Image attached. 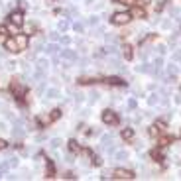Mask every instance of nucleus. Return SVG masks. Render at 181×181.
<instances>
[{
	"mask_svg": "<svg viewBox=\"0 0 181 181\" xmlns=\"http://www.w3.org/2000/svg\"><path fill=\"white\" fill-rule=\"evenodd\" d=\"M130 12H116L112 18H110V22H112L114 26H124V24H128L130 22Z\"/></svg>",
	"mask_w": 181,
	"mask_h": 181,
	"instance_id": "obj_1",
	"label": "nucleus"
},
{
	"mask_svg": "<svg viewBox=\"0 0 181 181\" xmlns=\"http://www.w3.org/2000/svg\"><path fill=\"white\" fill-rule=\"evenodd\" d=\"M10 89H12V93H14V97L16 99H22V97H26V89L22 87V85H20L18 81H12V85H10Z\"/></svg>",
	"mask_w": 181,
	"mask_h": 181,
	"instance_id": "obj_2",
	"label": "nucleus"
},
{
	"mask_svg": "<svg viewBox=\"0 0 181 181\" xmlns=\"http://www.w3.org/2000/svg\"><path fill=\"white\" fill-rule=\"evenodd\" d=\"M103 122L104 124H116V122H118V116H116L110 108H106L103 112Z\"/></svg>",
	"mask_w": 181,
	"mask_h": 181,
	"instance_id": "obj_3",
	"label": "nucleus"
},
{
	"mask_svg": "<svg viewBox=\"0 0 181 181\" xmlns=\"http://www.w3.org/2000/svg\"><path fill=\"white\" fill-rule=\"evenodd\" d=\"M10 22L16 24V26L20 28V26L24 24V14H22V10H14V12L10 14Z\"/></svg>",
	"mask_w": 181,
	"mask_h": 181,
	"instance_id": "obj_4",
	"label": "nucleus"
},
{
	"mask_svg": "<svg viewBox=\"0 0 181 181\" xmlns=\"http://www.w3.org/2000/svg\"><path fill=\"white\" fill-rule=\"evenodd\" d=\"M114 177L116 179H134V173L128 169H114Z\"/></svg>",
	"mask_w": 181,
	"mask_h": 181,
	"instance_id": "obj_5",
	"label": "nucleus"
},
{
	"mask_svg": "<svg viewBox=\"0 0 181 181\" xmlns=\"http://www.w3.org/2000/svg\"><path fill=\"white\" fill-rule=\"evenodd\" d=\"M4 49H6V51H10V53L20 51V49H18V44H16V38H8L6 41H4Z\"/></svg>",
	"mask_w": 181,
	"mask_h": 181,
	"instance_id": "obj_6",
	"label": "nucleus"
},
{
	"mask_svg": "<svg viewBox=\"0 0 181 181\" xmlns=\"http://www.w3.org/2000/svg\"><path fill=\"white\" fill-rule=\"evenodd\" d=\"M16 44H18V49L22 51V49H26L28 47V36H24V34H16Z\"/></svg>",
	"mask_w": 181,
	"mask_h": 181,
	"instance_id": "obj_7",
	"label": "nucleus"
},
{
	"mask_svg": "<svg viewBox=\"0 0 181 181\" xmlns=\"http://www.w3.org/2000/svg\"><path fill=\"white\" fill-rule=\"evenodd\" d=\"M61 57L67 61H77V53L75 49H69V47H65V49H61Z\"/></svg>",
	"mask_w": 181,
	"mask_h": 181,
	"instance_id": "obj_8",
	"label": "nucleus"
},
{
	"mask_svg": "<svg viewBox=\"0 0 181 181\" xmlns=\"http://www.w3.org/2000/svg\"><path fill=\"white\" fill-rule=\"evenodd\" d=\"M24 134H26V132H24V126H22V124H14L12 136H14V138H18V140H20V138H24Z\"/></svg>",
	"mask_w": 181,
	"mask_h": 181,
	"instance_id": "obj_9",
	"label": "nucleus"
},
{
	"mask_svg": "<svg viewBox=\"0 0 181 181\" xmlns=\"http://www.w3.org/2000/svg\"><path fill=\"white\" fill-rule=\"evenodd\" d=\"M59 95H61L59 89H55V87H51V89L45 90V97H47V99H59Z\"/></svg>",
	"mask_w": 181,
	"mask_h": 181,
	"instance_id": "obj_10",
	"label": "nucleus"
},
{
	"mask_svg": "<svg viewBox=\"0 0 181 181\" xmlns=\"http://www.w3.org/2000/svg\"><path fill=\"white\" fill-rule=\"evenodd\" d=\"M114 162H124V159H128V152H124V150H118L114 154Z\"/></svg>",
	"mask_w": 181,
	"mask_h": 181,
	"instance_id": "obj_11",
	"label": "nucleus"
},
{
	"mask_svg": "<svg viewBox=\"0 0 181 181\" xmlns=\"http://www.w3.org/2000/svg\"><path fill=\"white\" fill-rule=\"evenodd\" d=\"M158 103H162V97H159L158 93H154V95H150V99H148V104H150V106H156Z\"/></svg>",
	"mask_w": 181,
	"mask_h": 181,
	"instance_id": "obj_12",
	"label": "nucleus"
},
{
	"mask_svg": "<svg viewBox=\"0 0 181 181\" xmlns=\"http://www.w3.org/2000/svg\"><path fill=\"white\" fill-rule=\"evenodd\" d=\"M57 49H59V45H57V44H47L44 51L49 53V55H53V53H57Z\"/></svg>",
	"mask_w": 181,
	"mask_h": 181,
	"instance_id": "obj_13",
	"label": "nucleus"
},
{
	"mask_svg": "<svg viewBox=\"0 0 181 181\" xmlns=\"http://www.w3.org/2000/svg\"><path fill=\"white\" fill-rule=\"evenodd\" d=\"M136 71L138 73H150L152 71V65H150V63H142V65L136 67Z\"/></svg>",
	"mask_w": 181,
	"mask_h": 181,
	"instance_id": "obj_14",
	"label": "nucleus"
},
{
	"mask_svg": "<svg viewBox=\"0 0 181 181\" xmlns=\"http://www.w3.org/2000/svg\"><path fill=\"white\" fill-rule=\"evenodd\" d=\"M130 16H134V18H146V12H144V8H134L130 12Z\"/></svg>",
	"mask_w": 181,
	"mask_h": 181,
	"instance_id": "obj_15",
	"label": "nucleus"
},
{
	"mask_svg": "<svg viewBox=\"0 0 181 181\" xmlns=\"http://www.w3.org/2000/svg\"><path fill=\"white\" fill-rule=\"evenodd\" d=\"M120 136L124 138V140H130V138L134 136V130H132V128H124V130L120 132Z\"/></svg>",
	"mask_w": 181,
	"mask_h": 181,
	"instance_id": "obj_16",
	"label": "nucleus"
},
{
	"mask_svg": "<svg viewBox=\"0 0 181 181\" xmlns=\"http://www.w3.org/2000/svg\"><path fill=\"white\" fill-rule=\"evenodd\" d=\"M106 83H108V85H120V87L124 85V81L118 79V77H108V79H106Z\"/></svg>",
	"mask_w": 181,
	"mask_h": 181,
	"instance_id": "obj_17",
	"label": "nucleus"
},
{
	"mask_svg": "<svg viewBox=\"0 0 181 181\" xmlns=\"http://www.w3.org/2000/svg\"><path fill=\"white\" fill-rule=\"evenodd\" d=\"M122 55H124L126 59H130V57H132V47L130 45H124V47H122Z\"/></svg>",
	"mask_w": 181,
	"mask_h": 181,
	"instance_id": "obj_18",
	"label": "nucleus"
},
{
	"mask_svg": "<svg viewBox=\"0 0 181 181\" xmlns=\"http://www.w3.org/2000/svg\"><path fill=\"white\" fill-rule=\"evenodd\" d=\"M69 150H71V152H79V150H81L79 142L77 140H71V142H69Z\"/></svg>",
	"mask_w": 181,
	"mask_h": 181,
	"instance_id": "obj_19",
	"label": "nucleus"
},
{
	"mask_svg": "<svg viewBox=\"0 0 181 181\" xmlns=\"http://www.w3.org/2000/svg\"><path fill=\"white\" fill-rule=\"evenodd\" d=\"M47 65H49L47 59H38V61H36V67H38V69H44V71L47 69Z\"/></svg>",
	"mask_w": 181,
	"mask_h": 181,
	"instance_id": "obj_20",
	"label": "nucleus"
},
{
	"mask_svg": "<svg viewBox=\"0 0 181 181\" xmlns=\"http://www.w3.org/2000/svg\"><path fill=\"white\" fill-rule=\"evenodd\" d=\"M177 71H179V69H177V65H173V63H171V65H167V73H169L171 77H175V75H177Z\"/></svg>",
	"mask_w": 181,
	"mask_h": 181,
	"instance_id": "obj_21",
	"label": "nucleus"
},
{
	"mask_svg": "<svg viewBox=\"0 0 181 181\" xmlns=\"http://www.w3.org/2000/svg\"><path fill=\"white\" fill-rule=\"evenodd\" d=\"M49 146L53 148V150H57V148L61 146V138H53V140L49 142Z\"/></svg>",
	"mask_w": 181,
	"mask_h": 181,
	"instance_id": "obj_22",
	"label": "nucleus"
},
{
	"mask_svg": "<svg viewBox=\"0 0 181 181\" xmlns=\"http://www.w3.org/2000/svg\"><path fill=\"white\" fill-rule=\"evenodd\" d=\"M73 30H75V32H79V34H83V32H85V24H81V22H75V24H73Z\"/></svg>",
	"mask_w": 181,
	"mask_h": 181,
	"instance_id": "obj_23",
	"label": "nucleus"
},
{
	"mask_svg": "<svg viewBox=\"0 0 181 181\" xmlns=\"http://www.w3.org/2000/svg\"><path fill=\"white\" fill-rule=\"evenodd\" d=\"M61 116V110L59 108H55V110H51V114H49V120H57Z\"/></svg>",
	"mask_w": 181,
	"mask_h": 181,
	"instance_id": "obj_24",
	"label": "nucleus"
},
{
	"mask_svg": "<svg viewBox=\"0 0 181 181\" xmlns=\"http://www.w3.org/2000/svg\"><path fill=\"white\" fill-rule=\"evenodd\" d=\"M100 142H103V146H108V144H112V136L104 134V136H103V140H100Z\"/></svg>",
	"mask_w": 181,
	"mask_h": 181,
	"instance_id": "obj_25",
	"label": "nucleus"
},
{
	"mask_svg": "<svg viewBox=\"0 0 181 181\" xmlns=\"http://www.w3.org/2000/svg\"><path fill=\"white\" fill-rule=\"evenodd\" d=\"M99 20H100L99 16H90V18H89V26H97V24H99Z\"/></svg>",
	"mask_w": 181,
	"mask_h": 181,
	"instance_id": "obj_26",
	"label": "nucleus"
},
{
	"mask_svg": "<svg viewBox=\"0 0 181 181\" xmlns=\"http://www.w3.org/2000/svg\"><path fill=\"white\" fill-rule=\"evenodd\" d=\"M67 30H69V22H65V20L59 22V32H67Z\"/></svg>",
	"mask_w": 181,
	"mask_h": 181,
	"instance_id": "obj_27",
	"label": "nucleus"
},
{
	"mask_svg": "<svg viewBox=\"0 0 181 181\" xmlns=\"http://www.w3.org/2000/svg\"><path fill=\"white\" fill-rule=\"evenodd\" d=\"M163 156H166V154H163V150H154V158H159V159H162Z\"/></svg>",
	"mask_w": 181,
	"mask_h": 181,
	"instance_id": "obj_28",
	"label": "nucleus"
},
{
	"mask_svg": "<svg viewBox=\"0 0 181 181\" xmlns=\"http://www.w3.org/2000/svg\"><path fill=\"white\" fill-rule=\"evenodd\" d=\"M104 51H106V53H112V55H114V53L118 51V49H116L114 45H108V47H104Z\"/></svg>",
	"mask_w": 181,
	"mask_h": 181,
	"instance_id": "obj_29",
	"label": "nucleus"
},
{
	"mask_svg": "<svg viewBox=\"0 0 181 181\" xmlns=\"http://www.w3.org/2000/svg\"><path fill=\"white\" fill-rule=\"evenodd\" d=\"M136 104H138V103H136V99H130V100H128V108L134 110V108H136Z\"/></svg>",
	"mask_w": 181,
	"mask_h": 181,
	"instance_id": "obj_30",
	"label": "nucleus"
},
{
	"mask_svg": "<svg viewBox=\"0 0 181 181\" xmlns=\"http://www.w3.org/2000/svg\"><path fill=\"white\" fill-rule=\"evenodd\" d=\"M10 167H16V166H18V158H10Z\"/></svg>",
	"mask_w": 181,
	"mask_h": 181,
	"instance_id": "obj_31",
	"label": "nucleus"
},
{
	"mask_svg": "<svg viewBox=\"0 0 181 181\" xmlns=\"http://www.w3.org/2000/svg\"><path fill=\"white\" fill-rule=\"evenodd\" d=\"M162 28H163V30L171 28V22H169V20H163V22H162Z\"/></svg>",
	"mask_w": 181,
	"mask_h": 181,
	"instance_id": "obj_32",
	"label": "nucleus"
},
{
	"mask_svg": "<svg viewBox=\"0 0 181 181\" xmlns=\"http://www.w3.org/2000/svg\"><path fill=\"white\" fill-rule=\"evenodd\" d=\"M156 51L159 53V55H163V53H166V45H158V47H156Z\"/></svg>",
	"mask_w": 181,
	"mask_h": 181,
	"instance_id": "obj_33",
	"label": "nucleus"
},
{
	"mask_svg": "<svg viewBox=\"0 0 181 181\" xmlns=\"http://www.w3.org/2000/svg\"><path fill=\"white\" fill-rule=\"evenodd\" d=\"M156 128H158V130H163V128H166V122H162V120L156 122Z\"/></svg>",
	"mask_w": 181,
	"mask_h": 181,
	"instance_id": "obj_34",
	"label": "nucleus"
},
{
	"mask_svg": "<svg viewBox=\"0 0 181 181\" xmlns=\"http://www.w3.org/2000/svg\"><path fill=\"white\" fill-rule=\"evenodd\" d=\"M75 100L77 103H83V93H75Z\"/></svg>",
	"mask_w": 181,
	"mask_h": 181,
	"instance_id": "obj_35",
	"label": "nucleus"
},
{
	"mask_svg": "<svg viewBox=\"0 0 181 181\" xmlns=\"http://www.w3.org/2000/svg\"><path fill=\"white\" fill-rule=\"evenodd\" d=\"M158 128H156V126H152V128H150V136H158Z\"/></svg>",
	"mask_w": 181,
	"mask_h": 181,
	"instance_id": "obj_36",
	"label": "nucleus"
},
{
	"mask_svg": "<svg viewBox=\"0 0 181 181\" xmlns=\"http://www.w3.org/2000/svg\"><path fill=\"white\" fill-rule=\"evenodd\" d=\"M110 177V171H108V169H104V171H103V179H108Z\"/></svg>",
	"mask_w": 181,
	"mask_h": 181,
	"instance_id": "obj_37",
	"label": "nucleus"
},
{
	"mask_svg": "<svg viewBox=\"0 0 181 181\" xmlns=\"http://www.w3.org/2000/svg\"><path fill=\"white\" fill-rule=\"evenodd\" d=\"M0 34H8V26H0Z\"/></svg>",
	"mask_w": 181,
	"mask_h": 181,
	"instance_id": "obj_38",
	"label": "nucleus"
},
{
	"mask_svg": "<svg viewBox=\"0 0 181 181\" xmlns=\"http://www.w3.org/2000/svg\"><path fill=\"white\" fill-rule=\"evenodd\" d=\"M179 14H181L179 8H173V10H171V16H179Z\"/></svg>",
	"mask_w": 181,
	"mask_h": 181,
	"instance_id": "obj_39",
	"label": "nucleus"
},
{
	"mask_svg": "<svg viewBox=\"0 0 181 181\" xmlns=\"http://www.w3.org/2000/svg\"><path fill=\"white\" fill-rule=\"evenodd\" d=\"M49 38H51V40H53V41H55V40H57V38H59V36H57V32H51V34H49Z\"/></svg>",
	"mask_w": 181,
	"mask_h": 181,
	"instance_id": "obj_40",
	"label": "nucleus"
},
{
	"mask_svg": "<svg viewBox=\"0 0 181 181\" xmlns=\"http://www.w3.org/2000/svg\"><path fill=\"white\" fill-rule=\"evenodd\" d=\"M63 177H65V179H75V175H73L71 171H69V173H65V175H63Z\"/></svg>",
	"mask_w": 181,
	"mask_h": 181,
	"instance_id": "obj_41",
	"label": "nucleus"
},
{
	"mask_svg": "<svg viewBox=\"0 0 181 181\" xmlns=\"http://www.w3.org/2000/svg\"><path fill=\"white\" fill-rule=\"evenodd\" d=\"M173 59H181V51H179V49L173 53Z\"/></svg>",
	"mask_w": 181,
	"mask_h": 181,
	"instance_id": "obj_42",
	"label": "nucleus"
},
{
	"mask_svg": "<svg viewBox=\"0 0 181 181\" xmlns=\"http://www.w3.org/2000/svg\"><path fill=\"white\" fill-rule=\"evenodd\" d=\"M106 41H116V36H110L108 34V36H106Z\"/></svg>",
	"mask_w": 181,
	"mask_h": 181,
	"instance_id": "obj_43",
	"label": "nucleus"
},
{
	"mask_svg": "<svg viewBox=\"0 0 181 181\" xmlns=\"http://www.w3.org/2000/svg\"><path fill=\"white\" fill-rule=\"evenodd\" d=\"M51 175H53V167L47 166V177H51Z\"/></svg>",
	"mask_w": 181,
	"mask_h": 181,
	"instance_id": "obj_44",
	"label": "nucleus"
},
{
	"mask_svg": "<svg viewBox=\"0 0 181 181\" xmlns=\"http://www.w3.org/2000/svg\"><path fill=\"white\" fill-rule=\"evenodd\" d=\"M6 130V124H4V122H0V132H4Z\"/></svg>",
	"mask_w": 181,
	"mask_h": 181,
	"instance_id": "obj_45",
	"label": "nucleus"
},
{
	"mask_svg": "<svg viewBox=\"0 0 181 181\" xmlns=\"http://www.w3.org/2000/svg\"><path fill=\"white\" fill-rule=\"evenodd\" d=\"M4 148H6V142H4V140H0V150H4Z\"/></svg>",
	"mask_w": 181,
	"mask_h": 181,
	"instance_id": "obj_46",
	"label": "nucleus"
}]
</instances>
